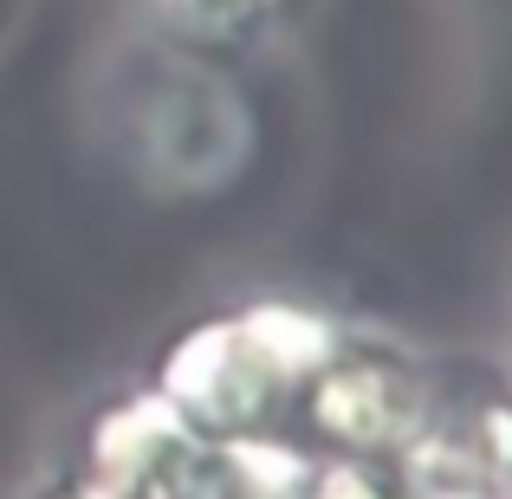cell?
<instances>
[{"label":"cell","mask_w":512,"mask_h":499,"mask_svg":"<svg viewBox=\"0 0 512 499\" xmlns=\"http://www.w3.org/2000/svg\"><path fill=\"white\" fill-rule=\"evenodd\" d=\"M279 499H409V474L363 454H286Z\"/></svg>","instance_id":"obj_5"},{"label":"cell","mask_w":512,"mask_h":499,"mask_svg":"<svg viewBox=\"0 0 512 499\" xmlns=\"http://www.w3.org/2000/svg\"><path fill=\"white\" fill-rule=\"evenodd\" d=\"M26 499H104V493L91 487L85 474H59V480H46V487H33Z\"/></svg>","instance_id":"obj_6"},{"label":"cell","mask_w":512,"mask_h":499,"mask_svg":"<svg viewBox=\"0 0 512 499\" xmlns=\"http://www.w3.org/2000/svg\"><path fill=\"white\" fill-rule=\"evenodd\" d=\"M428 409V357L370 325H338L318 370L299 383L273 448L402 461Z\"/></svg>","instance_id":"obj_3"},{"label":"cell","mask_w":512,"mask_h":499,"mask_svg":"<svg viewBox=\"0 0 512 499\" xmlns=\"http://www.w3.org/2000/svg\"><path fill=\"white\" fill-rule=\"evenodd\" d=\"M156 39L175 59L195 65H227L260 52L279 26L299 13V0H143Z\"/></svg>","instance_id":"obj_4"},{"label":"cell","mask_w":512,"mask_h":499,"mask_svg":"<svg viewBox=\"0 0 512 499\" xmlns=\"http://www.w3.org/2000/svg\"><path fill=\"white\" fill-rule=\"evenodd\" d=\"M13 7H20V0H0V33H7V20H13Z\"/></svg>","instance_id":"obj_7"},{"label":"cell","mask_w":512,"mask_h":499,"mask_svg":"<svg viewBox=\"0 0 512 499\" xmlns=\"http://www.w3.org/2000/svg\"><path fill=\"white\" fill-rule=\"evenodd\" d=\"M344 318L299 299H247L175 325L150 357L156 402L208 441L273 448L299 383L318 370Z\"/></svg>","instance_id":"obj_1"},{"label":"cell","mask_w":512,"mask_h":499,"mask_svg":"<svg viewBox=\"0 0 512 499\" xmlns=\"http://www.w3.org/2000/svg\"><path fill=\"white\" fill-rule=\"evenodd\" d=\"M104 499H279L286 448H234L175 422L150 389L98 402L78 467Z\"/></svg>","instance_id":"obj_2"}]
</instances>
